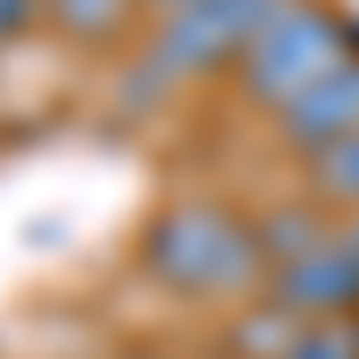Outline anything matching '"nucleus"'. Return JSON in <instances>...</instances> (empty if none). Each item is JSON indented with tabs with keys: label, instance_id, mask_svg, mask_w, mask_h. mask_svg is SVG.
I'll list each match as a JSON object with an SVG mask.
<instances>
[{
	"label": "nucleus",
	"instance_id": "obj_1",
	"mask_svg": "<svg viewBox=\"0 0 359 359\" xmlns=\"http://www.w3.org/2000/svg\"><path fill=\"white\" fill-rule=\"evenodd\" d=\"M345 65L338 57V22L323 15V8H287L266 36L245 50V72L266 101H294V94H309L316 79H331Z\"/></svg>",
	"mask_w": 359,
	"mask_h": 359
},
{
	"label": "nucleus",
	"instance_id": "obj_2",
	"mask_svg": "<svg viewBox=\"0 0 359 359\" xmlns=\"http://www.w3.org/2000/svg\"><path fill=\"white\" fill-rule=\"evenodd\" d=\"M280 15H287V0H201V8H187V15L165 22L158 65H172V72H201V65H216L223 50H252Z\"/></svg>",
	"mask_w": 359,
	"mask_h": 359
},
{
	"label": "nucleus",
	"instance_id": "obj_3",
	"mask_svg": "<svg viewBox=\"0 0 359 359\" xmlns=\"http://www.w3.org/2000/svg\"><path fill=\"white\" fill-rule=\"evenodd\" d=\"M158 273H172L180 287H230L237 266H252V237L237 230L230 216H208V208H187L158 230Z\"/></svg>",
	"mask_w": 359,
	"mask_h": 359
},
{
	"label": "nucleus",
	"instance_id": "obj_4",
	"mask_svg": "<svg viewBox=\"0 0 359 359\" xmlns=\"http://www.w3.org/2000/svg\"><path fill=\"white\" fill-rule=\"evenodd\" d=\"M280 123L294 144H316V151H331L359 130V65H338L331 79H316L309 94H294L280 108Z\"/></svg>",
	"mask_w": 359,
	"mask_h": 359
},
{
	"label": "nucleus",
	"instance_id": "obj_5",
	"mask_svg": "<svg viewBox=\"0 0 359 359\" xmlns=\"http://www.w3.org/2000/svg\"><path fill=\"white\" fill-rule=\"evenodd\" d=\"M359 294V245L338 237V245H316L294 266H280V309H345Z\"/></svg>",
	"mask_w": 359,
	"mask_h": 359
},
{
	"label": "nucleus",
	"instance_id": "obj_6",
	"mask_svg": "<svg viewBox=\"0 0 359 359\" xmlns=\"http://www.w3.org/2000/svg\"><path fill=\"white\" fill-rule=\"evenodd\" d=\"M323 187L345 194V201H359V130H352L345 144H331V151H323Z\"/></svg>",
	"mask_w": 359,
	"mask_h": 359
},
{
	"label": "nucleus",
	"instance_id": "obj_7",
	"mask_svg": "<svg viewBox=\"0 0 359 359\" xmlns=\"http://www.w3.org/2000/svg\"><path fill=\"white\" fill-rule=\"evenodd\" d=\"M130 0H57V15H65L72 29H86V36H101V29H115V15H123Z\"/></svg>",
	"mask_w": 359,
	"mask_h": 359
},
{
	"label": "nucleus",
	"instance_id": "obj_8",
	"mask_svg": "<svg viewBox=\"0 0 359 359\" xmlns=\"http://www.w3.org/2000/svg\"><path fill=\"white\" fill-rule=\"evenodd\" d=\"M294 359H359V338L352 331H316V338L294 345Z\"/></svg>",
	"mask_w": 359,
	"mask_h": 359
},
{
	"label": "nucleus",
	"instance_id": "obj_9",
	"mask_svg": "<svg viewBox=\"0 0 359 359\" xmlns=\"http://www.w3.org/2000/svg\"><path fill=\"white\" fill-rule=\"evenodd\" d=\"M29 15V0H0V29H8V22H22Z\"/></svg>",
	"mask_w": 359,
	"mask_h": 359
},
{
	"label": "nucleus",
	"instance_id": "obj_10",
	"mask_svg": "<svg viewBox=\"0 0 359 359\" xmlns=\"http://www.w3.org/2000/svg\"><path fill=\"white\" fill-rule=\"evenodd\" d=\"M158 8H172V15H187V8H201V0H158Z\"/></svg>",
	"mask_w": 359,
	"mask_h": 359
}]
</instances>
